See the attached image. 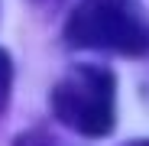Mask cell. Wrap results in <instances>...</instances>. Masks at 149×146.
<instances>
[{"instance_id":"cell-1","label":"cell","mask_w":149,"mask_h":146,"mask_svg":"<svg viewBox=\"0 0 149 146\" xmlns=\"http://www.w3.org/2000/svg\"><path fill=\"white\" fill-rule=\"evenodd\" d=\"M65 42L133 59L149 52V26L130 0H81L65 23Z\"/></svg>"},{"instance_id":"cell-2","label":"cell","mask_w":149,"mask_h":146,"mask_svg":"<svg viewBox=\"0 0 149 146\" xmlns=\"http://www.w3.org/2000/svg\"><path fill=\"white\" fill-rule=\"evenodd\" d=\"M117 81L107 68L74 65L52 88V114L62 127L81 136H107L117 117Z\"/></svg>"},{"instance_id":"cell-3","label":"cell","mask_w":149,"mask_h":146,"mask_svg":"<svg viewBox=\"0 0 149 146\" xmlns=\"http://www.w3.org/2000/svg\"><path fill=\"white\" fill-rule=\"evenodd\" d=\"M10 81H13V65L7 59V52L0 49V114H3L7 97H10Z\"/></svg>"},{"instance_id":"cell-4","label":"cell","mask_w":149,"mask_h":146,"mask_svg":"<svg viewBox=\"0 0 149 146\" xmlns=\"http://www.w3.org/2000/svg\"><path fill=\"white\" fill-rule=\"evenodd\" d=\"M130 146H149V140H139V143H130Z\"/></svg>"}]
</instances>
